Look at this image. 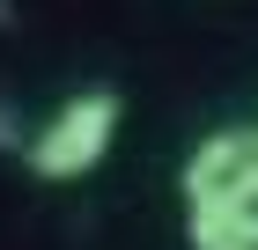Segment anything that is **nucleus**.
Listing matches in <instances>:
<instances>
[{"label": "nucleus", "mask_w": 258, "mask_h": 250, "mask_svg": "<svg viewBox=\"0 0 258 250\" xmlns=\"http://www.w3.org/2000/svg\"><path fill=\"white\" fill-rule=\"evenodd\" d=\"M118 111L125 103L111 96V89L67 96L59 111L30 133V177H37V184H81V177H96L103 154H111V140H118Z\"/></svg>", "instance_id": "f257e3e1"}, {"label": "nucleus", "mask_w": 258, "mask_h": 250, "mask_svg": "<svg viewBox=\"0 0 258 250\" xmlns=\"http://www.w3.org/2000/svg\"><path fill=\"white\" fill-rule=\"evenodd\" d=\"M184 213L192 206H258V125H214L177 170Z\"/></svg>", "instance_id": "f03ea898"}, {"label": "nucleus", "mask_w": 258, "mask_h": 250, "mask_svg": "<svg viewBox=\"0 0 258 250\" xmlns=\"http://www.w3.org/2000/svg\"><path fill=\"white\" fill-rule=\"evenodd\" d=\"M184 250H258V206H192Z\"/></svg>", "instance_id": "7ed1b4c3"}]
</instances>
